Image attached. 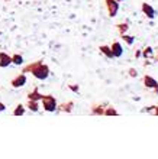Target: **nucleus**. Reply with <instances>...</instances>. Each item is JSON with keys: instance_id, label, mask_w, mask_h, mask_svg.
<instances>
[{"instance_id": "nucleus-18", "label": "nucleus", "mask_w": 158, "mask_h": 159, "mask_svg": "<svg viewBox=\"0 0 158 159\" xmlns=\"http://www.w3.org/2000/svg\"><path fill=\"white\" fill-rule=\"evenodd\" d=\"M117 110L115 109V107H112V106H106V109H104V113L103 116H117Z\"/></svg>"}, {"instance_id": "nucleus-4", "label": "nucleus", "mask_w": 158, "mask_h": 159, "mask_svg": "<svg viewBox=\"0 0 158 159\" xmlns=\"http://www.w3.org/2000/svg\"><path fill=\"white\" fill-rule=\"evenodd\" d=\"M25 84H26V75L23 72L19 74V75H16L12 81H10V85H12L13 88H21V87H23Z\"/></svg>"}, {"instance_id": "nucleus-16", "label": "nucleus", "mask_w": 158, "mask_h": 159, "mask_svg": "<svg viewBox=\"0 0 158 159\" xmlns=\"http://www.w3.org/2000/svg\"><path fill=\"white\" fill-rule=\"evenodd\" d=\"M25 111H26L25 106H23V104H17L16 109L13 110V116H15V117H21V116H23V114H25Z\"/></svg>"}, {"instance_id": "nucleus-19", "label": "nucleus", "mask_w": 158, "mask_h": 159, "mask_svg": "<svg viewBox=\"0 0 158 159\" xmlns=\"http://www.w3.org/2000/svg\"><path fill=\"white\" fill-rule=\"evenodd\" d=\"M142 57H144L145 59L151 58V57H154V49H152L151 46H146L145 49L142 51Z\"/></svg>"}, {"instance_id": "nucleus-2", "label": "nucleus", "mask_w": 158, "mask_h": 159, "mask_svg": "<svg viewBox=\"0 0 158 159\" xmlns=\"http://www.w3.org/2000/svg\"><path fill=\"white\" fill-rule=\"evenodd\" d=\"M32 75L38 80H46L50 77V67H48L46 64L42 62L41 65H38V67L32 71Z\"/></svg>"}, {"instance_id": "nucleus-1", "label": "nucleus", "mask_w": 158, "mask_h": 159, "mask_svg": "<svg viewBox=\"0 0 158 159\" xmlns=\"http://www.w3.org/2000/svg\"><path fill=\"white\" fill-rule=\"evenodd\" d=\"M41 103H42V109L45 110V111H55L57 110V100H55L54 96H51V94H42V98H41Z\"/></svg>"}, {"instance_id": "nucleus-20", "label": "nucleus", "mask_w": 158, "mask_h": 159, "mask_svg": "<svg viewBox=\"0 0 158 159\" xmlns=\"http://www.w3.org/2000/svg\"><path fill=\"white\" fill-rule=\"evenodd\" d=\"M121 36H122V39L125 41V43H128V45H132V43H133V36H131V35H126V34L121 35Z\"/></svg>"}, {"instance_id": "nucleus-24", "label": "nucleus", "mask_w": 158, "mask_h": 159, "mask_svg": "<svg viewBox=\"0 0 158 159\" xmlns=\"http://www.w3.org/2000/svg\"><path fill=\"white\" fill-rule=\"evenodd\" d=\"M152 113L155 114V116H158V106H155V109H154V111Z\"/></svg>"}, {"instance_id": "nucleus-21", "label": "nucleus", "mask_w": 158, "mask_h": 159, "mask_svg": "<svg viewBox=\"0 0 158 159\" xmlns=\"http://www.w3.org/2000/svg\"><path fill=\"white\" fill-rule=\"evenodd\" d=\"M68 88H70L71 91H74V93H79L80 91V87L77 85V84H68Z\"/></svg>"}, {"instance_id": "nucleus-5", "label": "nucleus", "mask_w": 158, "mask_h": 159, "mask_svg": "<svg viewBox=\"0 0 158 159\" xmlns=\"http://www.w3.org/2000/svg\"><path fill=\"white\" fill-rule=\"evenodd\" d=\"M12 64V55H9L7 52H0V68H6Z\"/></svg>"}, {"instance_id": "nucleus-17", "label": "nucleus", "mask_w": 158, "mask_h": 159, "mask_svg": "<svg viewBox=\"0 0 158 159\" xmlns=\"http://www.w3.org/2000/svg\"><path fill=\"white\" fill-rule=\"evenodd\" d=\"M23 62H25V61H23V57H22L21 54H13L12 55V64L21 67V65H23Z\"/></svg>"}, {"instance_id": "nucleus-14", "label": "nucleus", "mask_w": 158, "mask_h": 159, "mask_svg": "<svg viewBox=\"0 0 158 159\" xmlns=\"http://www.w3.org/2000/svg\"><path fill=\"white\" fill-rule=\"evenodd\" d=\"M26 109H29L31 111H38L39 110V101H35V100H28L26 103Z\"/></svg>"}, {"instance_id": "nucleus-23", "label": "nucleus", "mask_w": 158, "mask_h": 159, "mask_svg": "<svg viewBox=\"0 0 158 159\" xmlns=\"http://www.w3.org/2000/svg\"><path fill=\"white\" fill-rule=\"evenodd\" d=\"M4 110H6V104L0 101V111H4Z\"/></svg>"}, {"instance_id": "nucleus-22", "label": "nucleus", "mask_w": 158, "mask_h": 159, "mask_svg": "<svg viewBox=\"0 0 158 159\" xmlns=\"http://www.w3.org/2000/svg\"><path fill=\"white\" fill-rule=\"evenodd\" d=\"M128 74H129V75H131V77H133V78H135V77H138V71H136V70H135V68H129Z\"/></svg>"}, {"instance_id": "nucleus-7", "label": "nucleus", "mask_w": 158, "mask_h": 159, "mask_svg": "<svg viewBox=\"0 0 158 159\" xmlns=\"http://www.w3.org/2000/svg\"><path fill=\"white\" fill-rule=\"evenodd\" d=\"M142 13H145V16L148 19H154L155 17V12H154V7L151 6L150 3H142Z\"/></svg>"}, {"instance_id": "nucleus-9", "label": "nucleus", "mask_w": 158, "mask_h": 159, "mask_svg": "<svg viewBox=\"0 0 158 159\" xmlns=\"http://www.w3.org/2000/svg\"><path fill=\"white\" fill-rule=\"evenodd\" d=\"M57 109L60 111H64V113H71L73 109H74V101H65V103H61L60 106H57Z\"/></svg>"}, {"instance_id": "nucleus-10", "label": "nucleus", "mask_w": 158, "mask_h": 159, "mask_svg": "<svg viewBox=\"0 0 158 159\" xmlns=\"http://www.w3.org/2000/svg\"><path fill=\"white\" fill-rule=\"evenodd\" d=\"M110 49H112V52H113V57H116V58L122 57V54H123V48H122V45L117 41L113 42L112 46H110Z\"/></svg>"}, {"instance_id": "nucleus-8", "label": "nucleus", "mask_w": 158, "mask_h": 159, "mask_svg": "<svg viewBox=\"0 0 158 159\" xmlns=\"http://www.w3.org/2000/svg\"><path fill=\"white\" fill-rule=\"evenodd\" d=\"M144 85H145L146 88H152V90H155V88H158V81L157 80H154L151 75H144Z\"/></svg>"}, {"instance_id": "nucleus-13", "label": "nucleus", "mask_w": 158, "mask_h": 159, "mask_svg": "<svg viewBox=\"0 0 158 159\" xmlns=\"http://www.w3.org/2000/svg\"><path fill=\"white\" fill-rule=\"evenodd\" d=\"M99 51L104 55V57H108V58H113V52H112V49H110V46H108V45H100L99 46Z\"/></svg>"}, {"instance_id": "nucleus-3", "label": "nucleus", "mask_w": 158, "mask_h": 159, "mask_svg": "<svg viewBox=\"0 0 158 159\" xmlns=\"http://www.w3.org/2000/svg\"><path fill=\"white\" fill-rule=\"evenodd\" d=\"M106 7H108L109 16L115 17L117 15V12H119V2H116V0H106Z\"/></svg>"}, {"instance_id": "nucleus-25", "label": "nucleus", "mask_w": 158, "mask_h": 159, "mask_svg": "<svg viewBox=\"0 0 158 159\" xmlns=\"http://www.w3.org/2000/svg\"><path fill=\"white\" fill-rule=\"evenodd\" d=\"M139 55H141V51L136 49V52H135V57H136V58H139Z\"/></svg>"}, {"instance_id": "nucleus-12", "label": "nucleus", "mask_w": 158, "mask_h": 159, "mask_svg": "<svg viewBox=\"0 0 158 159\" xmlns=\"http://www.w3.org/2000/svg\"><path fill=\"white\" fill-rule=\"evenodd\" d=\"M106 106L108 104H93L92 106V114H96V116H103Z\"/></svg>"}, {"instance_id": "nucleus-26", "label": "nucleus", "mask_w": 158, "mask_h": 159, "mask_svg": "<svg viewBox=\"0 0 158 159\" xmlns=\"http://www.w3.org/2000/svg\"><path fill=\"white\" fill-rule=\"evenodd\" d=\"M155 52H157V54H155V61H158V49L155 51Z\"/></svg>"}, {"instance_id": "nucleus-27", "label": "nucleus", "mask_w": 158, "mask_h": 159, "mask_svg": "<svg viewBox=\"0 0 158 159\" xmlns=\"http://www.w3.org/2000/svg\"><path fill=\"white\" fill-rule=\"evenodd\" d=\"M116 2H119V3H121V2H123V0H116Z\"/></svg>"}, {"instance_id": "nucleus-11", "label": "nucleus", "mask_w": 158, "mask_h": 159, "mask_svg": "<svg viewBox=\"0 0 158 159\" xmlns=\"http://www.w3.org/2000/svg\"><path fill=\"white\" fill-rule=\"evenodd\" d=\"M28 100H35V101H41V98H42V94L39 93V90H38V87H35L32 90V91H29L28 93Z\"/></svg>"}, {"instance_id": "nucleus-28", "label": "nucleus", "mask_w": 158, "mask_h": 159, "mask_svg": "<svg viewBox=\"0 0 158 159\" xmlns=\"http://www.w3.org/2000/svg\"><path fill=\"white\" fill-rule=\"evenodd\" d=\"M4 2H10V0H4Z\"/></svg>"}, {"instance_id": "nucleus-6", "label": "nucleus", "mask_w": 158, "mask_h": 159, "mask_svg": "<svg viewBox=\"0 0 158 159\" xmlns=\"http://www.w3.org/2000/svg\"><path fill=\"white\" fill-rule=\"evenodd\" d=\"M42 62H44V59H38V61H33V62L28 64V65H25V67L22 68V72H23V74H32L33 70H35L38 65H41Z\"/></svg>"}, {"instance_id": "nucleus-15", "label": "nucleus", "mask_w": 158, "mask_h": 159, "mask_svg": "<svg viewBox=\"0 0 158 159\" xmlns=\"http://www.w3.org/2000/svg\"><path fill=\"white\" fill-rule=\"evenodd\" d=\"M116 29H117V32H119V35L126 34V32H128V29H129V23H128V22L117 23V25H116Z\"/></svg>"}]
</instances>
